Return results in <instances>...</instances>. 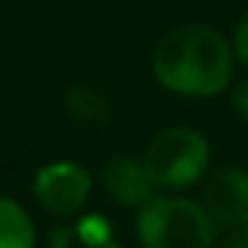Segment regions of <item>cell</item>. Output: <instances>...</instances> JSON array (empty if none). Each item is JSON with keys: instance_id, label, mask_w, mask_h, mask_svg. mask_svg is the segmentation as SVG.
I'll list each match as a JSON object with an SVG mask.
<instances>
[{"instance_id": "cell-1", "label": "cell", "mask_w": 248, "mask_h": 248, "mask_svg": "<svg viewBox=\"0 0 248 248\" xmlns=\"http://www.w3.org/2000/svg\"><path fill=\"white\" fill-rule=\"evenodd\" d=\"M152 73L178 96L210 99L231 85L233 47L213 27L184 24L158 38L152 50Z\"/></svg>"}, {"instance_id": "cell-2", "label": "cell", "mask_w": 248, "mask_h": 248, "mask_svg": "<svg viewBox=\"0 0 248 248\" xmlns=\"http://www.w3.org/2000/svg\"><path fill=\"white\" fill-rule=\"evenodd\" d=\"M143 248H213L216 225L204 204L181 196H152L138 210Z\"/></svg>"}, {"instance_id": "cell-3", "label": "cell", "mask_w": 248, "mask_h": 248, "mask_svg": "<svg viewBox=\"0 0 248 248\" xmlns=\"http://www.w3.org/2000/svg\"><path fill=\"white\" fill-rule=\"evenodd\" d=\"M143 167L161 190H181L196 184L210 161V146L202 132L190 126H170L158 132L143 149Z\"/></svg>"}, {"instance_id": "cell-4", "label": "cell", "mask_w": 248, "mask_h": 248, "mask_svg": "<svg viewBox=\"0 0 248 248\" xmlns=\"http://www.w3.org/2000/svg\"><path fill=\"white\" fill-rule=\"evenodd\" d=\"M91 172L76 161H53L35 172L32 190L38 204L53 216H73L91 196Z\"/></svg>"}, {"instance_id": "cell-5", "label": "cell", "mask_w": 248, "mask_h": 248, "mask_svg": "<svg viewBox=\"0 0 248 248\" xmlns=\"http://www.w3.org/2000/svg\"><path fill=\"white\" fill-rule=\"evenodd\" d=\"M204 210L216 233H248V170L228 167L213 172L204 187Z\"/></svg>"}, {"instance_id": "cell-6", "label": "cell", "mask_w": 248, "mask_h": 248, "mask_svg": "<svg viewBox=\"0 0 248 248\" xmlns=\"http://www.w3.org/2000/svg\"><path fill=\"white\" fill-rule=\"evenodd\" d=\"M102 187L120 207H143L155 196V181L138 155H114L102 167Z\"/></svg>"}, {"instance_id": "cell-7", "label": "cell", "mask_w": 248, "mask_h": 248, "mask_svg": "<svg viewBox=\"0 0 248 248\" xmlns=\"http://www.w3.org/2000/svg\"><path fill=\"white\" fill-rule=\"evenodd\" d=\"M0 248H35V225L9 196H0Z\"/></svg>"}, {"instance_id": "cell-8", "label": "cell", "mask_w": 248, "mask_h": 248, "mask_svg": "<svg viewBox=\"0 0 248 248\" xmlns=\"http://www.w3.org/2000/svg\"><path fill=\"white\" fill-rule=\"evenodd\" d=\"M64 108H67L70 117L85 120V123H102V120H108V114H111L108 96L99 93V91H93V88H88V85L70 88V91L64 93Z\"/></svg>"}, {"instance_id": "cell-9", "label": "cell", "mask_w": 248, "mask_h": 248, "mask_svg": "<svg viewBox=\"0 0 248 248\" xmlns=\"http://www.w3.org/2000/svg\"><path fill=\"white\" fill-rule=\"evenodd\" d=\"M88 248H105L108 242H111V222L105 219V216H99V213H91V216H85L79 225H76V231H73Z\"/></svg>"}, {"instance_id": "cell-10", "label": "cell", "mask_w": 248, "mask_h": 248, "mask_svg": "<svg viewBox=\"0 0 248 248\" xmlns=\"http://www.w3.org/2000/svg\"><path fill=\"white\" fill-rule=\"evenodd\" d=\"M233 56L248 67V12L239 18V24H236V30H233Z\"/></svg>"}, {"instance_id": "cell-11", "label": "cell", "mask_w": 248, "mask_h": 248, "mask_svg": "<svg viewBox=\"0 0 248 248\" xmlns=\"http://www.w3.org/2000/svg\"><path fill=\"white\" fill-rule=\"evenodd\" d=\"M231 105H233V111L248 123V79L239 82V85L233 88V93H231Z\"/></svg>"}, {"instance_id": "cell-12", "label": "cell", "mask_w": 248, "mask_h": 248, "mask_svg": "<svg viewBox=\"0 0 248 248\" xmlns=\"http://www.w3.org/2000/svg\"><path fill=\"white\" fill-rule=\"evenodd\" d=\"M213 248H248V233H225L222 242H213Z\"/></svg>"}, {"instance_id": "cell-13", "label": "cell", "mask_w": 248, "mask_h": 248, "mask_svg": "<svg viewBox=\"0 0 248 248\" xmlns=\"http://www.w3.org/2000/svg\"><path fill=\"white\" fill-rule=\"evenodd\" d=\"M105 248H123V245H117V242H114V239H111V242H108V245H105Z\"/></svg>"}]
</instances>
